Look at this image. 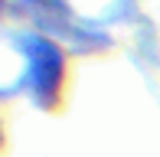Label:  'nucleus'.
Here are the masks:
<instances>
[{
    "mask_svg": "<svg viewBox=\"0 0 160 157\" xmlns=\"http://www.w3.org/2000/svg\"><path fill=\"white\" fill-rule=\"evenodd\" d=\"M30 49H33V85L39 92V98H52L62 78V59L56 53V46L46 39H36Z\"/></svg>",
    "mask_w": 160,
    "mask_h": 157,
    "instance_id": "obj_1",
    "label": "nucleus"
}]
</instances>
